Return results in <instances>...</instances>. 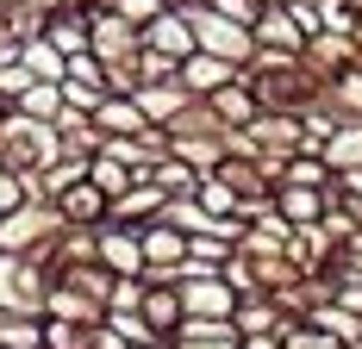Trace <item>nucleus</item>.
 Returning a JSON list of instances; mask_svg holds the SVG:
<instances>
[{
  "label": "nucleus",
  "mask_w": 362,
  "mask_h": 349,
  "mask_svg": "<svg viewBox=\"0 0 362 349\" xmlns=\"http://www.w3.org/2000/svg\"><path fill=\"white\" fill-rule=\"evenodd\" d=\"M50 349H88V337H81V331H63V324H57V331H50Z\"/></svg>",
  "instance_id": "obj_12"
},
{
  "label": "nucleus",
  "mask_w": 362,
  "mask_h": 349,
  "mask_svg": "<svg viewBox=\"0 0 362 349\" xmlns=\"http://www.w3.org/2000/svg\"><path fill=\"white\" fill-rule=\"evenodd\" d=\"M69 75H75V81H88V88H94V75H100V69H94V57H75V63H69Z\"/></svg>",
  "instance_id": "obj_13"
},
{
  "label": "nucleus",
  "mask_w": 362,
  "mask_h": 349,
  "mask_svg": "<svg viewBox=\"0 0 362 349\" xmlns=\"http://www.w3.org/2000/svg\"><path fill=\"white\" fill-rule=\"evenodd\" d=\"M281 337H288V349H350L344 337H331V331L306 324V318H288V324H281Z\"/></svg>",
  "instance_id": "obj_6"
},
{
  "label": "nucleus",
  "mask_w": 362,
  "mask_h": 349,
  "mask_svg": "<svg viewBox=\"0 0 362 349\" xmlns=\"http://www.w3.org/2000/svg\"><path fill=\"white\" fill-rule=\"evenodd\" d=\"M94 125H100V131H119V138H144L150 112H144V106H132V100H100V106H94Z\"/></svg>",
  "instance_id": "obj_5"
},
{
  "label": "nucleus",
  "mask_w": 362,
  "mask_h": 349,
  "mask_svg": "<svg viewBox=\"0 0 362 349\" xmlns=\"http://www.w3.org/2000/svg\"><path fill=\"white\" fill-rule=\"evenodd\" d=\"M100 256H107V262H119V268L132 275V268L144 262V237H107V244H100Z\"/></svg>",
  "instance_id": "obj_8"
},
{
  "label": "nucleus",
  "mask_w": 362,
  "mask_h": 349,
  "mask_svg": "<svg viewBox=\"0 0 362 349\" xmlns=\"http://www.w3.org/2000/svg\"><path fill=\"white\" fill-rule=\"evenodd\" d=\"M244 75V63H225V57H213V50H194L187 63H181V88L187 94H200V100H213L225 81H238Z\"/></svg>",
  "instance_id": "obj_1"
},
{
  "label": "nucleus",
  "mask_w": 362,
  "mask_h": 349,
  "mask_svg": "<svg viewBox=\"0 0 362 349\" xmlns=\"http://www.w3.org/2000/svg\"><path fill=\"white\" fill-rule=\"evenodd\" d=\"M25 206V187H19V174H0V212H19Z\"/></svg>",
  "instance_id": "obj_10"
},
{
  "label": "nucleus",
  "mask_w": 362,
  "mask_h": 349,
  "mask_svg": "<svg viewBox=\"0 0 362 349\" xmlns=\"http://www.w3.org/2000/svg\"><path fill=\"white\" fill-rule=\"evenodd\" d=\"M19 100L32 106V112H50V106H57V88H37L32 81V94H19Z\"/></svg>",
  "instance_id": "obj_11"
},
{
  "label": "nucleus",
  "mask_w": 362,
  "mask_h": 349,
  "mask_svg": "<svg viewBox=\"0 0 362 349\" xmlns=\"http://www.w3.org/2000/svg\"><path fill=\"white\" fill-rule=\"evenodd\" d=\"M94 187H107L112 200H119V194L138 187V181H132V169H125V156H112V162H94Z\"/></svg>",
  "instance_id": "obj_7"
},
{
  "label": "nucleus",
  "mask_w": 362,
  "mask_h": 349,
  "mask_svg": "<svg viewBox=\"0 0 362 349\" xmlns=\"http://www.w3.org/2000/svg\"><path fill=\"white\" fill-rule=\"evenodd\" d=\"M256 44H275V50H306V44H313V37L300 32V19H293V6H262V13H256Z\"/></svg>",
  "instance_id": "obj_2"
},
{
  "label": "nucleus",
  "mask_w": 362,
  "mask_h": 349,
  "mask_svg": "<svg viewBox=\"0 0 362 349\" xmlns=\"http://www.w3.org/2000/svg\"><path fill=\"white\" fill-rule=\"evenodd\" d=\"M138 237H144V262H169V268H181V262H187V244H194V237H181L175 225H163V218L144 225Z\"/></svg>",
  "instance_id": "obj_4"
},
{
  "label": "nucleus",
  "mask_w": 362,
  "mask_h": 349,
  "mask_svg": "<svg viewBox=\"0 0 362 349\" xmlns=\"http://www.w3.org/2000/svg\"><path fill=\"white\" fill-rule=\"evenodd\" d=\"M262 6H288V0H262Z\"/></svg>",
  "instance_id": "obj_14"
},
{
  "label": "nucleus",
  "mask_w": 362,
  "mask_h": 349,
  "mask_svg": "<svg viewBox=\"0 0 362 349\" xmlns=\"http://www.w3.org/2000/svg\"><path fill=\"white\" fill-rule=\"evenodd\" d=\"M50 37H57V50H69V57H81V19H50Z\"/></svg>",
  "instance_id": "obj_9"
},
{
  "label": "nucleus",
  "mask_w": 362,
  "mask_h": 349,
  "mask_svg": "<svg viewBox=\"0 0 362 349\" xmlns=\"http://www.w3.org/2000/svg\"><path fill=\"white\" fill-rule=\"evenodd\" d=\"M319 6H325V0H319Z\"/></svg>",
  "instance_id": "obj_15"
},
{
  "label": "nucleus",
  "mask_w": 362,
  "mask_h": 349,
  "mask_svg": "<svg viewBox=\"0 0 362 349\" xmlns=\"http://www.w3.org/2000/svg\"><path fill=\"white\" fill-rule=\"evenodd\" d=\"M150 181H156V187H163V194H169V200H194V194H200V181H206V174L194 169V162H187V156H175V150H169V162H156V169H150Z\"/></svg>",
  "instance_id": "obj_3"
}]
</instances>
